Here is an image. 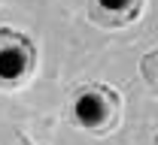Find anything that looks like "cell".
<instances>
[{
	"label": "cell",
	"mask_w": 158,
	"mask_h": 145,
	"mask_svg": "<svg viewBox=\"0 0 158 145\" xmlns=\"http://www.w3.org/2000/svg\"><path fill=\"white\" fill-rule=\"evenodd\" d=\"M37 73V45L15 27H0V91H15Z\"/></svg>",
	"instance_id": "2"
},
{
	"label": "cell",
	"mask_w": 158,
	"mask_h": 145,
	"mask_svg": "<svg viewBox=\"0 0 158 145\" xmlns=\"http://www.w3.org/2000/svg\"><path fill=\"white\" fill-rule=\"evenodd\" d=\"M146 0H88V18L103 30H118L140 18Z\"/></svg>",
	"instance_id": "3"
},
{
	"label": "cell",
	"mask_w": 158,
	"mask_h": 145,
	"mask_svg": "<svg viewBox=\"0 0 158 145\" xmlns=\"http://www.w3.org/2000/svg\"><path fill=\"white\" fill-rule=\"evenodd\" d=\"M140 76H143L146 88H149L152 94H158V48L146 52V55L140 58Z\"/></svg>",
	"instance_id": "4"
},
{
	"label": "cell",
	"mask_w": 158,
	"mask_h": 145,
	"mask_svg": "<svg viewBox=\"0 0 158 145\" xmlns=\"http://www.w3.org/2000/svg\"><path fill=\"white\" fill-rule=\"evenodd\" d=\"M152 145H158V136H155V142H152Z\"/></svg>",
	"instance_id": "5"
},
{
	"label": "cell",
	"mask_w": 158,
	"mask_h": 145,
	"mask_svg": "<svg viewBox=\"0 0 158 145\" xmlns=\"http://www.w3.org/2000/svg\"><path fill=\"white\" fill-rule=\"evenodd\" d=\"M70 121L91 133V136H106L113 133L122 121V97L116 88L103 82H91L73 91L70 97Z\"/></svg>",
	"instance_id": "1"
},
{
	"label": "cell",
	"mask_w": 158,
	"mask_h": 145,
	"mask_svg": "<svg viewBox=\"0 0 158 145\" xmlns=\"http://www.w3.org/2000/svg\"><path fill=\"white\" fill-rule=\"evenodd\" d=\"M34 145H37V142H34Z\"/></svg>",
	"instance_id": "6"
}]
</instances>
